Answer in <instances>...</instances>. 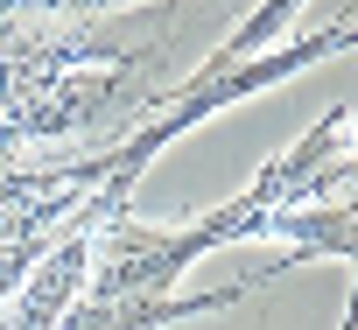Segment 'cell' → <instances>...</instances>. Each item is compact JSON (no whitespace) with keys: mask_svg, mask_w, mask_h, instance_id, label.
I'll return each mask as SVG.
<instances>
[{"mask_svg":"<svg viewBox=\"0 0 358 330\" xmlns=\"http://www.w3.org/2000/svg\"><path fill=\"white\" fill-rule=\"evenodd\" d=\"M232 302H239V281L211 288V295H120V302L71 309L57 330H155V323H183V316H204V309H232Z\"/></svg>","mask_w":358,"mask_h":330,"instance_id":"6da1fadb","label":"cell"},{"mask_svg":"<svg viewBox=\"0 0 358 330\" xmlns=\"http://www.w3.org/2000/svg\"><path fill=\"white\" fill-rule=\"evenodd\" d=\"M92 225H99V218L71 225V232H64V246L43 260V274L22 288V316H15V330H57V323L71 316L64 302L85 288V267H92Z\"/></svg>","mask_w":358,"mask_h":330,"instance_id":"7a4b0ae2","label":"cell"}]
</instances>
